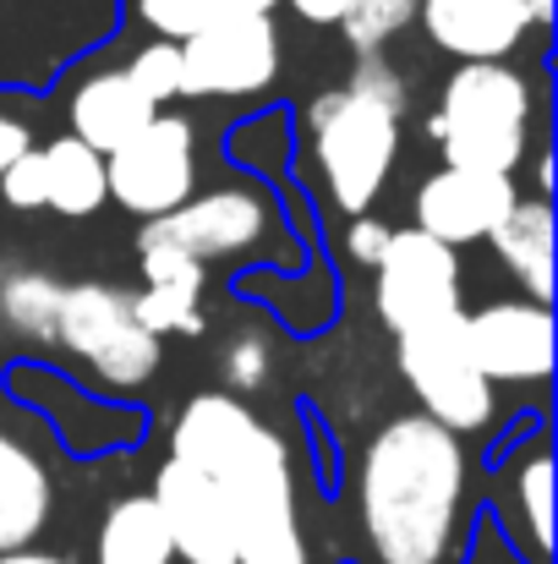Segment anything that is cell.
Segmentation results:
<instances>
[{"mask_svg":"<svg viewBox=\"0 0 558 564\" xmlns=\"http://www.w3.org/2000/svg\"><path fill=\"white\" fill-rule=\"evenodd\" d=\"M357 510L372 564H455L466 510V444L433 416H394L357 466Z\"/></svg>","mask_w":558,"mask_h":564,"instance_id":"cell-1","label":"cell"},{"mask_svg":"<svg viewBox=\"0 0 558 564\" xmlns=\"http://www.w3.org/2000/svg\"><path fill=\"white\" fill-rule=\"evenodd\" d=\"M171 455L219 482L236 532V564H307L291 449L241 394H192L171 427Z\"/></svg>","mask_w":558,"mask_h":564,"instance_id":"cell-2","label":"cell"},{"mask_svg":"<svg viewBox=\"0 0 558 564\" xmlns=\"http://www.w3.org/2000/svg\"><path fill=\"white\" fill-rule=\"evenodd\" d=\"M427 138L455 171L515 176L532 143V83L504 61H460Z\"/></svg>","mask_w":558,"mask_h":564,"instance_id":"cell-3","label":"cell"},{"mask_svg":"<svg viewBox=\"0 0 558 564\" xmlns=\"http://www.w3.org/2000/svg\"><path fill=\"white\" fill-rule=\"evenodd\" d=\"M307 132H313V160H318V176H324V192L335 197V208L368 214L400 160V116L340 83L313 99Z\"/></svg>","mask_w":558,"mask_h":564,"instance_id":"cell-4","label":"cell"},{"mask_svg":"<svg viewBox=\"0 0 558 564\" xmlns=\"http://www.w3.org/2000/svg\"><path fill=\"white\" fill-rule=\"evenodd\" d=\"M55 346H66L83 368H94L110 389H138L160 368V340L138 324L132 296L116 291V285H99V280L61 285Z\"/></svg>","mask_w":558,"mask_h":564,"instance_id":"cell-5","label":"cell"},{"mask_svg":"<svg viewBox=\"0 0 558 564\" xmlns=\"http://www.w3.org/2000/svg\"><path fill=\"white\" fill-rule=\"evenodd\" d=\"M400 373L411 383V394L422 400V416H433L449 433H482L499 411L493 383L477 373V362L466 351L460 318L400 335Z\"/></svg>","mask_w":558,"mask_h":564,"instance_id":"cell-6","label":"cell"},{"mask_svg":"<svg viewBox=\"0 0 558 564\" xmlns=\"http://www.w3.org/2000/svg\"><path fill=\"white\" fill-rule=\"evenodd\" d=\"M105 192L138 219H160V214L182 208L197 192V132H192V121L160 110L143 132H132L116 154H105Z\"/></svg>","mask_w":558,"mask_h":564,"instance_id":"cell-7","label":"cell"},{"mask_svg":"<svg viewBox=\"0 0 558 564\" xmlns=\"http://www.w3.org/2000/svg\"><path fill=\"white\" fill-rule=\"evenodd\" d=\"M372 307L394 335L460 318V258L455 247L422 236V230H394L383 258H378V285H372Z\"/></svg>","mask_w":558,"mask_h":564,"instance_id":"cell-8","label":"cell"},{"mask_svg":"<svg viewBox=\"0 0 558 564\" xmlns=\"http://www.w3.org/2000/svg\"><path fill=\"white\" fill-rule=\"evenodd\" d=\"M274 225V208L263 203V192L247 187H219V192H192L182 208L149 219L138 230V247H165V252H182L186 263L208 269L214 258H236V252H252Z\"/></svg>","mask_w":558,"mask_h":564,"instance_id":"cell-9","label":"cell"},{"mask_svg":"<svg viewBox=\"0 0 558 564\" xmlns=\"http://www.w3.org/2000/svg\"><path fill=\"white\" fill-rule=\"evenodd\" d=\"M280 77L274 17H241L182 39V99H247Z\"/></svg>","mask_w":558,"mask_h":564,"instance_id":"cell-10","label":"cell"},{"mask_svg":"<svg viewBox=\"0 0 558 564\" xmlns=\"http://www.w3.org/2000/svg\"><path fill=\"white\" fill-rule=\"evenodd\" d=\"M460 335L488 383H543L554 373V313L543 302H488L460 313Z\"/></svg>","mask_w":558,"mask_h":564,"instance_id":"cell-11","label":"cell"},{"mask_svg":"<svg viewBox=\"0 0 558 564\" xmlns=\"http://www.w3.org/2000/svg\"><path fill=\"white\" fill-rule=\"evenodd\" d=\"M154 510L171 532V549L186 564H236V532H230V510L214 477H203L186 460H165L154 471Z\"/></svg>","mask_w":558,"mask_h":564,"instance_id":"cell-12","label":"cell"},{"mask_svg":"<svg viewBox=\"0 0 558 564\" xmlns=\"http://www.w3.org/2000/svg\"><path fill=\"white\" fill-rule=\"evenodd\" d=\"M515 197H521V192H515L510 176L444 165V171H433V176L416 187V197H411V208H416V225H411V230H422V236H433V241H444V247L488 241L493 225L515 208Z\"/></svg>","mask_w":558,"mask_h":564,"instance_id":"cell-13","label":"cell"},{"mask_svg":"<svg viewBox=\"0 0 558 564\" xmlns=\"http://www.w3.org/2000/svg\"><path fill=\"white\" fill-rule=\"evenodd\" d=\"M416 22L455 61H504L532 33L521 0H416Z\"/></svg>","mask_w":558,"mask_h":564,"instance_id":"cell-14","label":"cell"},{"mask_svg":"<svg viewBox=\"0 0 558 564\" xmlns=\"http://www.w3.org/2000/svg\"><path fill=\"white\" fill-rule=\"evenodd\" d=\"M66 116H72V138H77V143H88L94 154H116V149H121L132 132H143L160 110H154L149 94L127 77V66H105V72H94V77L77 83Z\"/></svg>","mask_w":558,"mask_h":564,"instance_id":"cell-15","label":"cell"},{"mask_svg":"<svg viewBox=\"0 0 558 564\" xmlns=\"http://www.w3.org/2000/svg\"><path fill=\"white\" fill-rule=\"evenodd\" d=\"M50 505H55V488H50V471L39 466V455L28 444H17L11 433H0V554L28 549L44 532Z\"/></svg>","mask_w":558,"mask_h":564,"instance_id":"cell-16","label":"cell"},{"mask_svg":"<svg viewBox=\"0 0 558 564\" xmlns=\"http://www.w3.org/2000/svg\"><path fill=\"white\" fill-rule=\"evenodd\" d=\"M493 252L499 263L532 291V302L548 307L554 296V208L543 197H515V208L493 225Z\"/></svg>","mask_w":558,"mask_h":564,"instance_id":"cell-17","label":"cell"},{"mask_svg":"<svg viewBox=\"0 0 558 564\" xmlns=\"http://www.w3.org/2000/svg\"><path fill=\"white\" fill-rule=\"evenodd\" d=\"M94 560L99 564H176L171 532H165V521H160V510H154L149 494H127V499H116L105 510Z\"/></svg>","mask_w":558,"mask_h":564,"instance_id":"cell-18","label":"cell"},{"mask_svg":"<svg viewBox=\"0 0 558 564\" xmlns=\"http://www.w3.org/2000/svg\"><path fill=\"white\" fill-rule=\"evenodd\" d=\"M39 154H44V208H55L66 219H83L110 197L105 192V154H94L88 143L55 138Z\"/></svg>","mask_w":558,"mask_h":564,"instance_id":"cell-19","label":"cell"},{"mask_svg":"<svg viewBox=\"0 0 558 564\" xmlns=\"http://www.w3.org/2000/svg\"><path fill=\"white\" fill-rule=\"evenodd\" d=\"M280 0H138V17L154 28V39L182 44L203 28L241 22V17H274Z\"/></svg>","mask_w":558,"mask_h":564,"instance_id":"cell-20","label":"cell"},{"mask_svg":"<svg viewBox=\"0 0 558 564\" xmlns=\"http://www.w3.org/2000/svg\"><path fill=\"white\" fill-rule=\"evenodd\" d=\"M138 324L165 340V335H203V280H165V285H143L132 296Z\"/></svg>","mask_w":558,"mask_h":564,"instance_id":"cell-21","label":"cell"},{"mask_svg":"<svg viewBox=\"0 0 558 564\" xmlns=\"http://www.w3.org/2000/svg\"><path fill=\"white\" fill-rule=\"evenodd\" d=\"M55 307H61V280L50 274H11L6 291H0V313L17 335L39 340V346H55Z\"/></svg>","mask_w":558,"mask_h":564,"instance_id":"cell-22","label":"cell"},{"mask_svg":"<svg viewBox=\"0 0 558 564\" xmlns=\"http://www.w3.org/2000/svg\"><path fill=\"white\" fill-rule=\"evenodd\" d=\"M411 22H416V0H351L340 17L346 44L357 55H383V44L400 39Z\"/></svg>","mask_w":558,"mask_h":564,"instance_id":"cell-23","label":"cell"},{"mask_svg":"<svg viewBox=\"0 0 558 564\" xmlns=\"http://www.w3.org/2000/svg\"><path fill=\"white\" fill-rule=\"evenodd\" d=\"M127 77L149 94L154 110H165L171 99H182V44H171V39H149V44L132 55Z\"/></svg>","mask_w":558,"mask_h":564,"instance_id":"cell-24","label":"cell"},{"mask_svg":"<svg viewBox=\"0 0 558 564\" xmlns=\"http://www.w3.org/2000/svg\"><path fill=\"white\" fill-rule=\"evenodd\" d=\"M515 494H521V510H526V527H532L537 554H548V538H554V460L543 449L521 466Z\"/></svg>","mask_w":558,"mask_h":564,"instance_id":"cell-25","label":"cell"},{"mask_svg":"<svg viewBox=\"0 0 558 564\" xmlns=\"http://www.w3.org/2000/svg\"><path fill=\"white\" fill-rule=\"evenodd\" d=\"M346 88H351V94H362V99H372V105H383V110H394V116H405V105H411L405 77H400L383 55H362V61H357V72L346 77Z\"/></svg>","mask_w":558,"mask_h":564,"instance_id":"cell-26","label":"cell"},{"mask_svg":"<svg viewBox=\"0 0 558 564\" xmlns=\"http://www.w3.org/2000/svg\"><path fill=\"white\" fill-rule=\"evenodd\" d=\"M0 197L11 208H44V154L39 149H22L6 171H0Z\"/></svg>","mask_w":558,"mask_h":564,"instance_id":"cell-27","label":"cell"},{"mask_svg":"<svg viewBox=\"0 0 558 564\" xmlns=\"http://www.w3.org/2000/svg\"><path fill=\"white\" fill-rule=\"evenodd\" d=\"M225 373L236 389H258L263 378H269V346L258 340V335H241L230 351H225Z\"/></svg>","mask_w":558,"mask_h":564,"instance_id":"cell-28","label":"cell"},{"mask_svg":"<svg viewBox=\"0 0 558 564\" xmlns=\"http://www.w3.org/2000/svg\"><path fill=\"white\" fill-rule=\"evenodd\" d=\"M389 236H394V225H383V219H372V214H357V225L346 230V252H351L362 269H378Z\"/></svg>","mask_w":558,"mask_h":564,"instance_id":"cell-29","label":"cell"},{"mask_svg":"<svg viewBox=\"0 0 558 564\" xmlns=\"http://www.w3.org/2000/svg\"><path fill=\"white\" fill-rule=\"evenodd\" d=\"M22 149H33L28 127H22L17 116H6V110H0V171H6V165H11V160H17Z\"/></svg>","mask_w":558,"mask_h":564,"instance_id":"cell-30","label":"cell"},{"mask_svg":"<svg viewBox=\"0 0 558 564\" xmlns=\"http://www.w3.org/2000/svg\"><path fill=\"white\" fill-rule=\"evenodd\" d=\"M291 6H296V17H307V22H340L351 0H291Z\"/></svg>","mask_w":558,"mask_h":564,"instance_id":"cell-31","label":"cell"},{"mask_svg":"<svg viewBox=\"0 0 558 564\" xmlns=\"http://www.w3.org/2000/svg\"><path fill=\"white\" fill-rule=\"evenodd\" d=\"M0 564H66L55 554H39V549H17V554H0Z\"/></svg>","mask_w":558,"mask_h":564,"instance_id":"cell-32","label":"cell"},{"mask_svg":"<svg viewBox=\"0 0 558 564\" xmlns=\"http://www.w3.org/2000/svg\"><path fill=\"white\" fill-rule=\"evenodd\" d=\"M526 6V17H532V28H543V22H554V0H521Z\"/></svg>","mask_w":558,"mask_h":564,"instance_id":"cell-33","label":"cell"}]
</instances>
